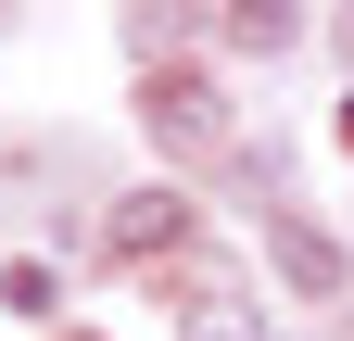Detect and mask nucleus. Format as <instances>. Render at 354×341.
Wrapping results in <instances>:
<instances>
[{
	"mask_svg": "<svg viewBox=\"0 0 354 341\" xmlns=\"http://www.w3.org/2000/svg\"><path fill=\"white\" fill-rule=\"evenodd\" d=\"M152 139H165V152H228V101L177 64V76H152Z\"/></svg>",
	"mask_w": 354,
	"mask_h": 341,
	"instance_id": "obj_1",
	"label": "nucleus"
},
{
	"mask_svg": "<svg viewBox=\"0 0 354 341\" xmlns=\"http://www.w3.org/2000/svg\"><path fill=\"white\" fill-rule=\"evenodd\" d=\"M266 240H279V266H291L304 291H342V253H329L317 228H304V215H279V228H266Z\"/></svg>",
	"mask_w": 354,
	"mask_h": 341,
	"instance_id": "obj_2",
	"label": "nucleus"
},
{
	"mask_svg": "<svg viewBox=\"0 0 354 341\" xmlns=\"http://www.w3.org/2000/svg\"><path fill=\"white\" fill-rule=\"evenodd\" d=\"M177 228H190V202H177V190H140V202L114 215V240H127V253H152V240H177Z\"/></svg>",
	"mask_w": 354,
	"mask_h": 341,
	"instance_id": "obj_3",
	"label": "nucleus"
},
{
	"mask_svg": "<svg viewBox=\"0 0 354 341\" xmlns=\"http://www.w3.org/2000/svg\"><path fill=\"white\" fill-rule=\"evenodd\" d=\"M342 152H354V101H342Z\"/></svg>",
	"mask_w": 354,
	"mask_h": 341,
	"instance_id": "obj_4",
	"label": "nucleus"
}]
</instances>
